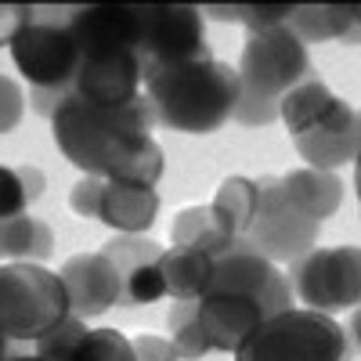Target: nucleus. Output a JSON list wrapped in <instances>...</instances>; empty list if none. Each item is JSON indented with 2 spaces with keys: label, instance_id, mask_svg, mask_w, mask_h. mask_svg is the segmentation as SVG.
<instances>
[{
  "label": "nucleus",
  "instance_id": "obj_33",
  "mask_svg": "<svg viewBox=\"0 0 361 361\" xmlns=\"http://www.w3.org/2000/svg\"><path fill=\"white\" fill-rule=\"evenodd\" d=\"M22 116H25V90L8 80V76H0V134H8L22 123Z\"/></svg>",
  "mask_w": 361,
  "mask_h": 361
},
{
  "label": "nucleus",
  "instance_id": "obj_36",
  "mask_svg": "<svg viewBox=\"0 0 361 361\" xmlns=\"http://www.w3.org/2000/svg\"><path fill=\"white\" fill-rule=\"evenodd\" d=\"M29 18H33V8H25V4H0V47H8L22 33V25H29Z\"/></svg>",
  "mask_w": 361,
  "mask_h": 361
},
{
  "label": "nucleus",
  "instance_id": "obj_10",
  "mask_svg": "<svg viewBox=\"0 0 361 361\" xmlns=\"http://www.w3.org/2000/svg\"><path fill=\"white\" fill-rule=\"evenodd\" d=\"M209 289L246 296L267 318H275V314L296 307L293 293H289V282H286V271L279 264H271V260L243 250V246L214 260V282H209Z\"/></svg>",
  "mask_w": 361,
  "mask_h": 361
},
{
  "label": "nucleus",
  "instance_id": "obj_37",
  "mask_svg": "<svg viewBox=\"0 0 361 361\" xmlns=\"http://www.w3.org/2000/svg\"><path fill=\"white\" fill-rule=\"evenodd\" d=\"M202 18H214V22H224V25H243V4H238V8H202L199 11Z\"/></svg>",
  "mask_w": 361,
  "mask_h": 361
},
{
  "label": "nucleus",
  "instance_id": "obj_19",
  "mask_svg": "<svg viewBox=\"0 0 361 361\" xmlns=\"http://www.w3.org/2000/svg\"><path fill=\"white\" fill-rule=\"evenodd\" d=\"M54 253V231L44 217L22 214L0 221V264H47Z\"/></svg>",
  "mask_w": 361,
  "mask_h": 361
},
{
  "label": "nucleus",
  "instance_id": "obj_28",
  "mask_svg": "<svg viewBox=\"0 0 361 361\" xmlns=\"http://www.w3.org/2000/svg\"><path fill=\"white\" fill-rule=\"evenodd\" d=\"M163 173H166V152L156 137H148L141 152L123 170H116L109 180H116V185H137V188H159Z\"/></svg>",
  "mask_w": 361,
  "mask_h": 361
},
{
  "label": "nucleus",
  "instance_id": "obj_22",
  "mask_svg": "<svg viewBox=\"0 0 361 361\" xmlns=\"http://www.w3.org/2000/svg\"><path fill=\"white\" fill-rule=\"evenodd\" d=\"M289 33L311 47V44H340L350 25V4H300L289 15Z\"/></svg>",
  "mask_w": 361,
  "mask_h": 361
},
{
  "label": "nucleus",
  "instance_id": "obj_9",
  "mask_svg": "<svg viewBox=\"0 0 361 361\" xmlns=\"http://www.w3.org/2000/svg\"><path fill=\"white\" fill-rule=\"evenodd\" d=\"M8 54L29 87H69L76 83L83 62L69 25L40 18H29V25H22V33L8 44Z\"/></svg>",
  "mask_w": 361,
  "mask_h": 361
},
{
  "label": "nucleus",
  "instance_id": "obj_5",
  "mask_svg": "<svg viewBox=\"0 0 361 361\" xmlns=\"http://www.w3.org/2000/svg\"><path fill=\"white\" fill-rule=\"evenodd\" d=\"M350 343L336 318L289 307L267 318L257 333L238 347L235 361H347Z\"/></svg>",
  "mask_w": 361,
  "mask_h": 361
},
{
  "label": "nucleus",
  "instance_id": "obj_6",
  "mask_svg": "<svg viewBox=\"0 0 361 361\" xmlns=\"http://www.w3.org/2000/svg\"><path fill=\"white\" fill-rule=\"evenodd\" d=\"M296 307L318 314H350L361 307V246H314L286 267Z\"/></svg>",
  "mask_w": 361,
  "mask_h": 361
},
{
  "label": "nucleus",
  "instance_id": "obj_41",
  "mask_svg": "<svg viewBox=\"0 0 361 361\" xmlns=\"http://www.w3.org/2000/svg\"><path fill=\"white\" fill-rule=\"evenodd\" d=\"M8 357H11V340L0 336V361H8Z\"/></svg>",
  "mask_w": 361,
  "mask_h": 361
},
{
  "label": "nucleus",
  "instance_id": "obj_12",
  "mask_svg": "<svg viewBox=\"0 0 361 361\" xmlns=\"http://www.w3.org/2000/svg\"><path fill=\"white\" fill-rule=\"evenodd\" d=\"M354 116L357 109L347 98H340L336 90H329L322 80H311V76L304 83H296L279 102V123L289 130V137L343 130L354 123Z\"/></svg>",
  "mask_w": 361,
  "mask_h": 361
},
{
  "label": "nucleus",
  "instance_id": "obj_13",
  "mask_svg": "<svg viewBox=\"0 0 361 361\" xmlns=\"http://www.w3.org/2000/svg\"><path fill=\"white\" fill-rule=\"evenodd\" d=\"M145 76H141V58L134 51H112L83 58L76 73V94L90 105L102 109H123L134 98H141Z\"/></svg>",
  "mask_w": 361,
  "mask_h": 361
},
{
  "label": "nucleus",
  "instance_id": "obj_29",
  "mask_svg": "<svg viewBox=\"0 0 361 361\" xmlns=\"http://www.w3.org/2000/svg\"><path fill=\"white\" fill-rule=\"evenodd\" d=\"M102 257L112 260V267L123 275L127 267H137V264H152L166 253V246H159L156 238H148V235H112L109 243L98 250Z\"/></svg>",
  "mask_w": 361,
  "mask_h": 361
},
{
  "label": "nucleus",
  "instance_id": "obj_39",
  "mask_svg": "<svg viewBox=\"0 0 361 361\" xmlns=\"http://www.w3.org/2000/svg\"><path fill=\"white\" fill-rule=\"evenodd\" d=\"M343 333H347V343L361 350V307L350 311V318H347V325H343Z\"/></svg>",
  "mask_w": 361,
  "mask_h": 361
},
{
  "label": "nucleus",
  "instance_id": "obj_20",
  "mask_svg": "<svg viewBox=\"0 0 361 361\" xmlns=\"http://www.w3.org/2000/svg\"><path fill=\"white\" fill-rule=\"evenodd\" d=\"M166 300H180V304H199L206 296L209 282H214V257L195 253V250H177L170 246L159 260Z\"/></svg>",
  "mask_w": 361,
  "mask_h": 361
},
{
  "label": "nucleus",
  "instance_id": "obj_11",
  "mask_svg": "<svg viewBox=\"0 0 361 361\" xmlns=\"http://www.w3.org/2000/svg\"><path fill=\"white\" fill-rule=\"evenodd\" d=\"M58 279L66 286V300H69V314L80 322H94L109 311L119 307L123 296V282L119 271L112 267L109 257L102 253H76L58 267Z\"/></svg>",
  "mask_w": 361,
  "mask_h": 361
},
{
  "label": "nucleus",
  "instance_id": "obj_27",
  "mask_svg": "<svg viewBox=\"0 0 361 361\" xmlns=\"http://www.w3.org/2000/svg\"><path fill=\"white\" fill-rule=\"evenodd\" d=\"M66 361H134V343L119 329H87V336Z\"/></svg>",
  "mask_w": 361,
  "mask_h": 361
},
{
  "label": "nucleus",
  "instance_id": "obj_25",
  "mask_svg": "<svg viewBox=\"0 0 361 361\" xmlns=\"http://www.w3.org/2000/svg\"><path fill=\"white\" fill-rule=\"evenodd\" d=\"M166 340L177 347L180 361H202L206 354H214L209 343H206L202 325H199V304H180V300H170Z\"/></svg>",
  "mask_w": 361,
  "mask_h": 361
},
{
  "label": "nucleus",
  "instance_id": "obj_14",
  "mask_svg": "<svg viewBox=\"0 0 361 361\" xmlns=\"http://www.w3.org/2000/svg\"><path fill=\"white\" fill-rule=\"evenodd\" d=\"M69 33L83 58L112 54V51H134L141 47V8L134 4H94L76 8Z\"/></svg>",
  "mask_w": 361,
  "mask_h": 361
},
{
  "label": "nucleus",
  "instance_id": "obj_4",
  "mask_svg": "<svg viewBox=\"0 0 361 361\" xmlns=\"http://www.w3.org/2000/svg\"><path fill=\"white\" fill-rule=\"evenodd\" d=\"M69 318V300L58 271L47 264H0V336L37 343Z\"/></svg>",
  "mask_w": 361,
  "mask_h": 361
},
{
  "label": "nucleus",
  "instance_id": "obj_8",
  "mask_svg": "<svg viewBox=\"0 0 361 361\" xmlns=\"http://www.w3.org/2000/svg\"><path fill=\"white\" fill-rule=\"evenodd\" d=\"M141 69H177L209 58L206 22L199 8L188 4H156L141 8Z\"/></svg>",
  "mask_w": 361,
  "mask_h": 361
},
{
  "label": "nucleus",
  "instance_id": "obj_16",
  "mask_svg": "<svg viewBox=\"0 0 361 361\" xmlns=\"http://www.w3.org/2000/svg\"><path fill=\"white\" fill-rule=\"evenodd\" d=\"M282 185V199L296 209L300 217H307L314 224H325L329 217L340 209L343 202V177L340 173H329V170H311V166H296L289 173L279 177Z\"/></svg>",
  "mask_w": 361,
  "mask_h": 361
},
{
  "label": "nucleus",
  "instance_id": "obj_35",
  "mask_svg": "<svg viewBox=\"0 0 361 361\" xmlns=\"http://www.w3.org/2000/svg\"><path fill=\"white\" fill-rule=\"evenodd\" d=\"M130 343H134V361H180L177 347L159 333H137L130 336Z\"/></svg>",
  "mask_w": 361,
  "mask_h": 361
},
{
  "label": "nucleus",
  "instance_id": "obj_30",
  "mask_svg": "<svg viewBox=\"0 0 361 361\" xmlns=\"http://www.w3.org/2000/svg\"><path fill=\"white\" fill-rule=\"evenodd\" d=\"M87 329H90L87 322H80V318L69 314L62 325H54L44 340H37V350H33V354L44 357V361H66V357L80 347V340L87 336Z\"/></svg>",
  "mask_w": 361,
  "mask_h": 361
},
{
  "label": "nucleus",
  "instance_id": "obj_23",
  "mask_svg": "<svg viewBox=\"0 0 361 361\" xmlns=\"http://www.w3.org/2000/svg\"><path fill=\"white\" fill-rule=\"evenodd\" d=\"M44 192H47V177H44L40 166H33V163H18V166L0 163V221L29 214V206H33Z\"/></svg>",
  "mask_w": 361,
  "mask_h": 361
},
{
  "label": "nucleus",
  "instance_id": "obj_15",
  "mask_svg": "<svg viewBox=\"0 0 361 361\" xmlns=\"http://www.w3.org/2000/svg\"><path fill=\"white\" fill-rule=\"evenodd\" d=\"M264 322H267V314L246 296L209 289L199 300V325L206 333L209 350H217V354H231L235 357L238 347H243Z\"/></svg>",
  "mask_w": 361,
  "mask_h": 361
},
{
  "label": "nucleus",
  "instance_id": "obj_42",
  "mask_svg": "<svg viewBox=\"0 0 361 361\" xmlns=\"http://www.w3.org/2000/svg\"><path fill=\"white\" fill-rule=\"evenodd\" d=\"M8 361H44V357H37V354H11Z\"/></svg>",
  "mask_w": 361,
  "mask_h": 361
},
{
  "label": "nucleus",
  "instance_id": "obj_17",
  "mask_svg": "<svg viewBox=\"0 0 361 361\" xmlns=\"http://www.w3.org/2000/svg\"><path fill=\"white\" fill-rule=\"evenodd\" d=\"M238 243L243 238L231 231V224L209 202L177 209L170 221V246H177V250H195V253H206L217 260V257L238 250Z\"/></svg>",
  "mask_w": 361,
  "mask_h": 361
},
{
  "label": "nucleus",
  "instance_id": "obj_21",
  "mask_svg": "<svg viewBox=\"0 0 361 361\" xmlns=\"http://www.w3.org/2000/svg\"><path fill=\"white\" fill-rule=\"evenodd\" d=\"M293 148H296V156L304 159V166L340 173V166L357 163V156H361V109H357V116H354L350 127L329 130V134L293 137Z\"/></svg>",
  "mask_w": 361,
  "mask_h": 361
},
{
  "label": "nucleus",
  "instance_id": "obj_3",
  "mask_svg": "<svg viewBox=\"0 0 361 361\" xmlns=\"http://www.w3.org/2000/svg\"><path fill=\"white\" fill-rule=\"evenodd\" d=\"M238 105L231 119L238 127H271L279 123V102L311 73V54L300 44L289 25H275L264 33H246L243 54H238Z\"/></svg>",
  "mask_w": 361,
  "mask_h": 361
},
{
  "label": "nucleus",
  "instance_id": "obj_24",
  "mask_svg": "<svg viewBox=\"0 0 361 361\" xmlns=\"http://www.w3.org/2000/svg\"><path fill=\"white\" fill-rule=\"evenodd\" d=\"M209 206H214L217 214L231 224V231L243 238V235L253 228V221H257V206H260L257 177H238V173L224 177L221 185H217L214 202H209Z\"/></svg>",
  "mask_w": 361,
  "mask_h": 361
},
{
  "label": "nucleus",
  "instance_id": "obj_18",
  "mask_svg": "<svg viewBox=\"0 0 361 361\" xmlns=\"http://www.w3.org/2000/svg\"><path fill=\"white\" fill-rule=\"evenodd\" d=\"M159 206H163L159 188H137V185L105 180L98 224L112 228L116 235H148V228L159 217Z\"/></svg>",
  "mask_w": 361,
  "mask_h": 361
},
{
  "label": "nucleus",
  "instance_id": "obj_1",
  "mask_svg": "<svg viewBox=\"0 0 361 361\" xmlns=\"http://www.w3.org/2000/svg\"><path fill=\"white\" fill-rule=\"evenodd\" d=\"M156 130V116L145 90L123 109H102L73 94L51 119L54 148L87 177H112L123 170Z\"/></svg>",
  "mask_w": 361,
  "mask_h": 361
},
{
  "label": "nucleus",
  "instance_id": "obj_2",
  "mask_svg": "<svg viewBox=\"0 0 361 361\" xmlns=\"http://www.w3.org/2000/svg\"><path fill=\"white\" fill-rule=\"evenodd\" d=\"M141 76L156 127L192 137L217 134L231 119L238 90H243L238 69L214 54L177 69H141Z\"/></svg>",
  "mask_w": 361,
  "mask_h": 361
},
{
  "label": "nucleus",
  "instance_id": "obj_32",
  "mask_svg": "<svg viewBox=\"0 0 361 361\" xmlns=\"http://www.w3.org/2000/svg\"><path fill=\"white\" fill-rule=\"evenodd\" d=\"M73 94H76V83H69V87H29V90H25V109L37 112V116H44L47 123H51L54 112L62 109Z\"/></svg>",
  "mask_w": 361,
  "mask_h": 361
},
{
  "label": "nucleus",
  "instance_id": "obj_7",
  "mask_svg": "<svg viewBox=\"0 0 361 361\" xmlns=\"http://www.w3.org/2000/svg\"><path fill=\"white\" fill-rule=\"evenodd\" d=\"M260 188V206H257V221L253 228L243 235V250L271 260V264H293L304 253H311L318 246L322 224L300 217L296 209L282 199V185L279 177H257Z\"/></svg>",
  "mask_w": 361,
  "mask_h": 361
},
{
  "label": "nucleus",
  "instance_id": "obj_26",
  "mask_svg": "<svg viewBox=\"0 0 361 361\" xmlns=\"http://www.w3.org/2000/svg\"><path fill=\"white\" fill-rule=\"evenodd\" d=\"M159 260H163V257H159ZM159 260L127 267L123 275H119V282H123L119 307H152V304H159V300H166V286H163Z\"/></svg>",
  "mask_w": 361,
  "mask_h": 361
},
{
  "label": "nucleus",
  "instance_id": "obj_31",
  "mask_svg": "<svg viewBox=\"0 0 361 361\" xmlns=\"http://www.w3.org/2000/svg\"><path fill=\"white\" fill-rule=\"evenodd\" d=\"M102 195H105V177H80L73 192H69V209L83 221H98V209H102Z\"/></svg>",
  "mask_w": 361,
  "mask_h": 361
},
{
  "label": "nucleus",
  "instance_id": "obj_40",
  "mask_svg": "<svg viewBox=\"0 0 361 361\" xmlns=\"http://www.w3.org/2000/svg\"><path fill=\"white\" fill-rule=\"evenodd\" d=\"M354 195H357V206H361V156L354 163Z\"/></svg>",
  "mask_w": 361,
  "mask_h": 361
},
{
  "label": "nucleus",
  "instance_id": "obj_38",
  "mask_svg": "<svg viewBox=\"0 0 361 361\" xmlns=\"http://www.w3.org/2000/svg\"><path fill=\"white\" fill-rule=\"evenodd\" d=\"M340 44L343 47H361V4H350V25H347V37Z\"/></svg>",
  "mask_w": 361,
  "mask_h": 361
},
{
  "label": "nucleus",
  "instance_id": "obj_34",
  "mask_svg": "<svg viewBox=\"0 0 361 361\" xmlns=\"http://www.w3.org/2000/svg\"><path fill=\"white\" fill-rule=\"evenodd\" d=\"M289 15H293V4H271V8L243 4V29H246V33H264V29L286 25Z\"/></svg>",
  "mask_w": 361,
  "mask_h": 361
}]
</instances>
